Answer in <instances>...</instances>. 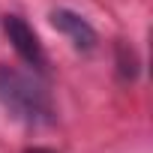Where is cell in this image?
Segmentation results:
<instances>
[{"label": "cell", "instance_id": "6da1fadb", "mask_svg": "<svg viewBox=\"0 0 153 153\" xmlns=\"http://www.w3.org/2000/svg\"><path fill=\"white\" fill-rule=\"evenodd\" d=\"M0 105L6 114L24 126H48L54 123V105L45 84L33 75L0 63Z\"/></svg>", "mask_w": 153, "mask_h": 153}, {"label": "cell", "instance_id": "7a4b0ae2", "mask_svg": "<svg viewBox=\"0 0 153 153\" xmlns=\"http://www.w3.org/2000/svg\"><path fill=\"white\" fill-rule=\"evenodd\" d=\"M3 33L9 36L12 48L18 51V57H21L27 66H33L36 72H45V66H48L45 48H42L36 30H33L21 15H3Z\"/></svg>", "mask_w": 153, "mask_h": 153}, {"label": "cell", "instance_id": "3957f363", "mask_svg": "<svg viewBox=\"0 0 153 153\" xmlns=\"http://www.w3.org/2000/svg\"><path fill=\"white\" fill-rule=\"evenodd\" d=\"M48 21H51V27H54L57 33H63V36L72 42L75 51H84V54H87V51H93L96 42H99L93 24H90L84 15L72 12V9H63V6H60V9H51Z\"/></svg>", "mask_w": 153, "mask_h": 153}, {"label": "cell", "instance_id": "277c9868", "mask_svg": "<svg viewBox=\"0 0 153 153\" xmlns=\"http://www.w3.org/2000/svg\"><path fill=\"white\" fill-rule=\"evenodd\" d=\"M117 72H120V78L123 81H132L135 75H138V60H135V51L129 45H117Z\"/></svg>", "mask_w": 153, "mask_h": 153}, {"label": "cell", "instance_id": "5b68a950", "mask_svg": "<svg viewBox=\"0 0 153 153\" xmlns=\"http://www.w3.org/2000/svg\"><path fill=\"white\" fill-rule=\"evenodd\" d=\"M24 153H54V150H48V147H30V150H24Z\"/></svg>", "mask_w": 153, "mask_h": 153}]
</instances>
